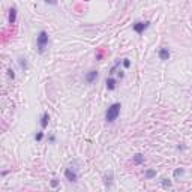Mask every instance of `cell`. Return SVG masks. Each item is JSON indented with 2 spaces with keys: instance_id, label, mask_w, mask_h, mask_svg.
Instances as JSON below:
<instances>
[{
  "instance_id": "1",
  "label": "cell",
  "mask_w": 192,
  "mask_h": 192,
  "mask_svg": "<svg viewBox=\"0 0 192 192\" xmlns=\"http://www.w3.org/2000/svg\"><path fill=\"white\" fill-rule=\"evenodd\" d=\"M48 47V33L45 30H41L38 36H36V48H38V53L39 54H44L45 50Z\"/></svg>"
},
{
  "instance_id": "2",
  "label": "cell",
  "mask_w": 192,
  "mask_h": 192,
  "mask_svg": "<svg viewBox=\"0 0 192 192\" xmlns=\"http://www.w3.org/2000/svg\"><path fill=\"white\" fill-rule=\"evenodd\" d=\"M120 108H122V105L119 104V102L110 105V108H108L107 113H105V120H107L108 123L116 122L117 117H119V114H120Z\"/></svg>"
},
{
  "instance_id": "3",
  "label": "cell",
  "mask_w": 192,
  "mask_h": 192,
  "mask_svg": "<svg viewBox=\"0 0 192 192\" xmlns=\"http://www.w3.org/2000/svg\"><path fill=\"white\" fill-rule=\"evenodd\" d=\"M149 26H150L149 21H137V23L132 26V29H134V32H137L138 35H141V33H144V30L149 29Z\"/></svg>"
},
{
  "instance_id": "4",
  "label": "cell",
  "mask_w": 192,
  "mask_h": 192,
  "mask_svg": "<svg viewBox=\"0 0 192 192\" xmlns=\"http://www.w3.org/2000/svg\"><path fill=\"white\" fill-rule=\"evenodd\" d=\"M65 177H66V180H69L72 183H75V182L78 180V176H77V173H75L72 168H66V170H65Z\"/></svg>"
},
{
  "instance_id": "5",
  "label": "cell",
  "mask_w": 192,
  "mask_h": 192,
  "mask_svg": "<svg viewBox=\"0 0 192 192\" xmlns=\"http://www.w3.org/2000/svg\"><path fill=\"white\" fill-rule=\"evenodd\" d=\"M8 21H9V24H15V21H17V8H11L9 9Z\"/></svg>"
},
{
  "instance_id": "6",
  "label": "cell",
  "mask_w": 192,
  "mask_h": 192,
  "mask_svg": "<svg viewBox=\"0 0 192 192\" xmlns=\"http://www.w3.org/2000/svg\"><path fill=\"white\" fill-rule=\"evenodd\" d=\"M96 78H98V72H96V71H90V72L86 74V81H87L89 84H92Z\"/></svg>"
},
{
  "instance_id": "7",
  "label": "cell",
  "mask_w": 192,
  "mask_h": 192,
  "mask_svg": "<svg viewBox=\"0 0 192 192\" xmlns=\"http://www.w3.org/2000/svg\"><path fill=\"white\" fill-rule=\"evenodd\" d=\"M105 84H107V89L108 90H114V89L117 87V80H114V78H107V81H105Z\"/></svg>"
},
{
  "instance_id": "8",
  "label": "cell",
  "mask_w": 192,
  "mask_h": 192,
  "mask_svg": "<svg viewBox=\"0 0 192 192\" xmlns=\"http://www.w3.org/2000/svg\"><path fill=\"white\" fill-rule=\"evenodd\" d=\"M48 122H50V114H48V113H44L42 117H41V128L45 129V128L48 126Z\"/></svg>"
},
{
  "instance_id": "9",
  "label": "cell",
  "mask_w": 192,
  "mask_h": 192,
  "mask_svg": "<svg viewBox=\"0 0 192 192\" xmlns=\"http://www.w3.org/2000/svg\"><path fill=\"white\" fill-rule=\"evenodd\" d=\"M159 59L161 60H168L170 59V50L168 48H161L159 50Z\"/></svg>"
},
{
  "instance_id": "10",
  "label": "cell",
  "mask_w": 192,
  "mask_h": 192,
  "mask_svg": "<svg viewBox=\"0 0 192 192\" xmlns=\"http://www.w3.org/2000/svg\"><path fill=\"white\" fill-rule=\"evenodd\" d=\"M132 161H134L135 165H141V164H144V155L143 153H137V155H134Z\"/></svg>"
},
{
  "instance_id": "11",
  "label": "cell",
  "mask_w": 192,
  "mask_h": 192,
  "mask_svg": "<svg viewBox=\"0 0 192 192\" xmlns=\"http://www.w3.org/2000/svg\"><path fill=\"white\" fill-rule=\"evenodd\" d=\"M104 182H105V186H107V188L111 186V183H113V171H110L108 174L104 176Z\"/></svg>"
},
{
  "instance_id": "12",
  "label": "cell",
  "mask_w": 192,
  "mask_h": 192,
  "mask_svg": "<svg viewBox=\"0 0 192 192\" xmlns=\"http://www.w3.org/2000/svg\"><path fill=\"white\" fill-rule=\"evenodd\" d=\"M18 63H20L21 69H23V71H27V68H29V65H27V60H26L24 57H20V59H18Z\"/></svg>"
},
{
  "instance_id": "13",
  "label": "cell",
  "mask_w": 192,
  "mask_h": 192,
  "mask_svg": "<svg viewBox=\"0 0 192 192\" xmlns=\"http://www.w3.org/2000/svg\"><path fill=\"white\" fill-rule=\"evenodd\" d=\"M144 177H146L147 180H150V179L156 177V171H155V170H147V171H146V174H144Z\"/></svg>"
},
{
  "instance_id": "14",
  "label": "cell",
  "mask_w": 192,
  "mask_h": 192,
  "mask_svg": "<svg viewBox=\"0 0 192 192\" xmlns=\"http://www.w3.org/2000/svg\"><path fill=\"white\" fill-rule=\"evenodd\" d=\"M162 186H164V188H171V180L162 179Z\"/></svg>"
},
{
  "instance_id": "15",
  "label": "cell",
  "mask_w": 192,
  "mask_h": 192,
  "mask_svg": "<svg viewBox=\"0 0 192 192\" xmlns=\"http://www.w3.org/2000/svg\"><path fill=\"white\" fill-rule=\"evenodd\" d=\"M183 173H185L183 168H177V170H174V177H180V176H183Z\"/></svg>"
},
{
  "instance_id": "16",
  "label": "cell",
  "mask_w": 192,
  "mask_h": 192,
  "mask_svg": "<svg viewBox=\"0 0 192 192\" xmlns=\"http://www.w3.org/2000/svg\"><path fill=\"white\" fill-rule=\"evenodd\" d=\"M122 65H123V68H126V69H128V68L131 66V60H129V59H123Z\"/></svg>"
},
{
  "instance_id": "17",
  "label": "cell",
  "mask_w": 192,
  "mask_h": 192,
  "mask_svg": "<svg viewBox=\"0 0 192 192\" xmlns=\"http://www.w3.org/2000/svg\"><path fill=\"white\" fill-rule=\"evenodd\" d=\"M42 138H44V132H38V134L35 135V140L36 141H41Z\"/></svg>"
},
{
  "instance_id": "18",
  "label": "cell",
  "mask_w": 192,
  "mask_h": 192,
  "mask_svg": "<svg viewBox=\"0 0 192 192\" xmlns=\"http://www.w3.org/2000/svg\"><path fill=\"white\" fill-rule=\"evenodd\" d=\"M8 77L12 78V80L15 78V72H14V69H8Z\"/></svg>"
},
{
  "instance_id": "19",
  "label": "cell",
  "mask_w": 192,
  "mask_h": 192,
  "mask_svg": "<svg viewBox=\"0 0 192 192\" xmlns=\"http://www.w3.org/2000/svg\"><path fill=\"white\" fill-rule=\"evenodd\" d=\"M117 66H120V60H119V62H117V63H116V65H114V66L111 68V71H110V74H114V72H116V69H117Z\"/></svg>"
},
{
  "instance_id": "20",
  "label": "cell",
  "mask_w": 192,
  "mask_h": 192,
  "mask_svg": "<svg viewBox=\"0 0 192 192\" xmlns=\"http://www.w3.org/2000/svg\"><path fill=\"white\" fill-rule=\"evenodd\" d=\"M51 186L53 188H57V186H59V180H57V179H53L51 180Z\"/></svg>"
},
{
  "instance_id": "21",
  "label": "cell",
  "mask_w": 192,
  "mask_h": 192,
  "mask_svg": "<svg viewBox=\"0 0 192 192\" xmlns=\"http://www.w3.org/2000/svg\"><path fill=\"white\" fill-rule=\"evenodd\" d=\"M47 5H57V0H44Z\"/></svg>"
},
{
  "instance_id": "22",
  "label": "cell",
  "mask_w": 192,
  "mask_h": 192,
  "mask_svg": "<svg viewBox=\"0 0 192 192\" xmlns=\"http://www.w3.org/2000/svg\"><path fill=\"white\" fill-rule=\"evenodd\" d=\"M117 75H119V78H123V77H125V72H123V71H119Z\"/></svg>"
}]
</instances>
